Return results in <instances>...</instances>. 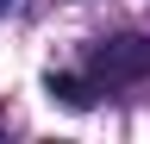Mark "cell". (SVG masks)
<instances>
[{
	"instance_id": "obj_1",
	"label": "cell",
	"mask_w": 150,
	"mask_h": 144,
	"mask_svg": "<svg viewBox=\"0 0 150 144\" xmlns=\"http://www.w3.org/2000/svg\"><path fill=\"white\" fill-rule=\"evenodd\" d=\"M88 75H94V82H138V75H150V38H112V44H94Z\"/></svg>"
},
{
	"instance_id": "obj_2",
	"label": "cell",
	"mask_w": 150,
	"mask_h": 144,
	"mask_svg": "<svg viewBox=\"0 0 150 144\" xmlns=\"http://www.w3.org/2000/svg\"><path fill=\"white\" fill-rule=\"evenodd\" d=\"M44 88H50V100L75 106V113H81V106H94V82H88V75H69V69H56Z\"/></svg>"
}]
</instances>
